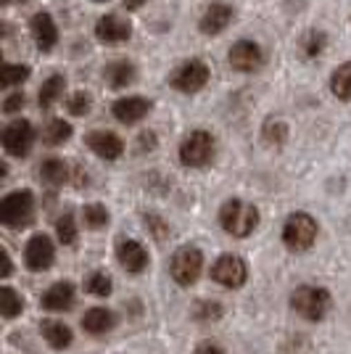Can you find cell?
Segmentation results:
<instances>
[{"label": "cell", "instance_id": "22", "mask_svg": "<svg viewBox=\"0 0 351 354\" xmlns=\"http://www.w3.org/2000/svg\"><path fill=\"white\" fill-rule=\"evenodd\" d=\"M325 48H328V35L322 30H309L298 43V50L304 59H317Z\"/></svg>", "mask_w": 351, "mask_h": 354}, {"label": "cell", "instance_id": "2", "mask_svg": "<svg viewBox=\"0 0 351 354\" xmlns=\"http://www.w3.org/2000/svg\"><path fill=\"white\" fill-rule=\"evenodd\" d=\"M291 304L298 317H304L309 323H317L330 312L333 299L322 286H298L291 296Z\"/></svg>", "mask_w": 351, "mask_h": 354}, {"label": "cell", "instance_id": "24", "mask_svg": "<svg viewBox=\"0 0 351 354\" xmlns=\"http://www.w3.org/2000/svg\"><path fill=\"white\" fill-rule=\"evenodd\" d=\"M64 85H66V80L61 77V74H53V77H48L43 82V88H40V106L43 109H48V106H53L56 101H59V95L64 93Z\"/></svg>", "mask_w": 351, "mask_h": 354}, {"label": "cell", "instance_id": "40", "mask_svg": "<svg viewBox=\"0 0 351 354\" xmlns=\"http://www.w3.org/2000/svg\"><path fill=\"white\" fill-rule=\"evenodd\" d=\"M0 177H6V167L3 164H0Z\"/></svg>", "mask_w": 351, "mask_h": 354}, {"label": "cell", "instance_id": "23", "mask_svg": "<svg viewBox=\"0 0 351 354\" xmlns=\"http://www.w3.org/2000/svg\"><path fill=\"white\" fill-rule=\"evenodd\" d=\"M330 90L336 93L338 101H351V61L341 64L330 77Z\"/></svg>", "mask_w": 351, "mask_h": 354}, {"label": "cell", "instance_id": "8", "mask_svg": "<svg viewBox=\"0 0 351 354\" xmlns=\"http://www.w3.org/2000/svg\"><path fill=\"white\" fill-rule=\"evenodd\" d=\"M0 140H3V148L16 156V159H24L27 153H30L32 143H35V127H32L27 119H14L3 135H0Z\"/></svg>", "mask_w": 351, "mask_h": 354}, {"label": "cell", "instance_id": "31", "mask_svg": "<svg viewBox=\"0 0 351 354\" xmlns=\"http://www.w3.org/2000/svg\"><path fill=\"white\" fill-rule=\"evenodd\" d=\"M85 291L95 296H108L111 294V278L106 272H90L85 278Z\"/></svg>", "mask_w": 351, "mask_h": 354}, {"label": "cell", "instance_id": "1", "mask_svg": "<svg viewBox=\"0 0 351 354\" xmlns=\"http://www.w3.org/2000/svg\"><path fill=\"white\" fill-rule=\"evenodd\" d=\"M220 222L222 227L235 238H246L254 233V227L259 225V212L254 204H246L240 198H230L225 201L220 209Z\"/></svg>", "mask_w": 351, "mask_h": 354}, {"label": "cell", "instance_id": "27", "mask_svg": "<svg viewBox=\"0 0 351 354\" xmlns=\"http://www.w3.org/2000/svg\"><path fill=\"white\" fill-rule=\"evenodd\" d=\"M69 138H72L69 122H64V119H50V122H48V127H45V143H48V146H61V143H66Z\"/></svg>", "mask_w": 351, "mask_h": 354}, {"label": "cell", "instance_id": "28", "mask_svg": "<svg viewBox=\"0 0 351 354\" xmlns=\"http://www.w3.org/2000/svg\"><path fill=\"white\" fill-rule=\"evenodd\" d=\"M27 77H30V69H27V66H21V64H6V66H0V88L21 85Z\"/></svg>", "mask_w": 351, "mask_h": 354}, {"label": "cell", "instance_id": "30", "mask_svg": "<svg viewBox=\"0 0 351 354\" xmlns=\"http://www.w3.org/2000/svg\"><path fill=\"white\" fill-rule=\"evenodd\" d=\"M222 304L217 301H196L193 304V315H196V320H201V323H214V320H220L222 317Z\"/></svg>", "mask_w": 351, "mask_h": 354}, {"label": "cell", "instance_id": "6", "mask_svg": "<svg viewBox=\"0 0 351 354\" xmlns=\"http://www.w3.org/2000/svg\"><path fill=\"white\" fill-rule=\"evenodd\" d=\"M201 270H204V254L196 249V246H182V249L175 251L172 265H169V272H172L175 283H180V286H193V283L201 278Z\"/></svg>", "mask_w": 351, "mask_h": 354}, {"label": "cell", "instance_id": "35", "mask_svg": "<svg viewBox=\"0 0 351 354\" xmlns=\"http://www.w3.org/2000/svg\"><path fill=\"white\" fill-rule=\"evenodd\" d=\"M14 272V262H11V257L6 254V249H0V278H8Z\"/></svg>", "mask_w": 351, "mask_h": 354}, {"label": "cell", "instance_id": "29", "mask_svg": "<svg viewBox=\"0 0 351 354\" xmlns=\"http://www.w3.org/2000/svg\"><path fill=\"white\" fill-rule=\"evenodd\" d=\"M264 140L272 143V146H283L288 140V124L280 122V119H269L264 124Z\"/></svg>", "mask_w": 351, "mask_h": 354}, {"label": "cell", "instance_id": "37", "mask_svg": "<svg viewBox=\"0 0 351 354\" xmlns=\"http://www.w3.org/2000/svg\"><path fill=\"white\" fill-rule=\"evenodd\" d=\"M196 354H225V349H222L220 344H214V341H204V344H198Z\"/></svg>", "mask_w": 351, "mask_h": 354}, {"label": "cell", "instance_id": "10", "mask_svg": "<svg viewBox=\"0 0 351 354\" xmlns=\"http://www.w3.org/2000/svg\"><path fill=\"white\" fill-rule=\"evenodd\" d=\"M53 259H56L53 241L48 236H43V233L32 236L27 249H24V265L30 267L32 272H43V270H48V267L53 265Z\"/></svg>", "mask_w": 351, "mask_h": 354}, {"label": "cell", "instance_id": "41", "mask_svg": "<svg viewBox=\"0 0 351 354\" xmlns=\"http://www.w3.org/2000/svg\"><path fill=\"white\" fill-rule=\"evenodd\" d=\"M95 3H106V0H95Z\"/></svg>", "mask_w": 351, "mask_h": 354}, {"label": "cell", "instance_id": "16", "mask_svg": "<svg viewBox=\"0 0 351 354\" xmlns=\"http://www.w3.org/2000/svg\"><path fill=\"white\" fill-rule=\"evenodd\" d=\"M74 304V286L66 281L53 283L43 294V307L48 312H66Z\"/></svg>", "mask_w": 351, "mask_h": 354}, {"label": "cell", "instance_id": "19", "mask_svg": "<svg viewBox=\"0 0 351 354\" xmlns=\"http://www.w3.org/2000/svg\"><path fill=\"white\" fill-rule=\"evenodd\" d=\"M114 325H117V315L111 310H106V307H93V310H88L85 317H82V328H85L88 333H93V336L108 333Z\"/></svg>", "mask_w": 351, "mask_h": 354}, {"label": "cell", "instance_id": "20", "mask_svg": "<svg viewBox=\"0 0 351 354\" xmlns=\"http://www.w3.org/2000/svg\"><path fill=\"white\" fill-rule=\"evenodd\" d=\"M106 82L111 85L114 90L119 88H127V85H132L135 82V77H137V72H135V64L132 61H124V59H119V61H111L108 66H106Z\"/></svg>", "mask_w": 351, "mask_h": 354}, {"label": "cell", "instance_id": "38", "mask_svg": "<svg viewBox=\"0 0 351 354\" xmlns=\"http://www.w3.org/2000/svg\"><path fill=\"white\" fill-rule=\"evenodd\" d=\"M148 0H124V6H127V11H137L140 6H146Z\"/></svg>", "mask_w": 351, "mask_h": 354}, {"label": "cell", "instance_id": "33", "mask_svg": "<svg viewBox=\"0 0 351 354\" xmlns=\"http://www.w3.org/2000/svg\"><path fill=\"white\" fill-rule=\"evenodd\" d=\"M56 233H59V241L72 246L77 241V222H74V214H64L59 222H56Z\"/></svg>", "mask_w": 351, "mask_h": 354}, {"label": "cell", "instance_id": "5", "mask_svg": "<svg viewBox=\"0 0 351 354\" xmlns=\"http://www.w3.org/2000/svg\"><path fill=\"white\" fill-rule=\"evenodd\" d=\"M214 151H217V146H214L211 133L196 130V133H191L182 140V146H180V162L185 164V167L198 169V167H206V164L214 159Z\"/></svg>", "mask_w": 351, "mask_h": 354}, {"label": "cell", "instance_id": "4", "mask_svg": "<svg viewBox=\"0 0 351 354\" xmlns=\"http://www.w3.org/2000/svg\"><path fill=\"white\" fill-rule=\"evenodd\" d=\"M317 241V222L312 214L296 212L283 225V243L291 251H307Z\"/></svg>", "mask_w": 351, "mask_h": 354}, {"label": "cell", "instance_id": "25", "mask_svg": "<svg viewBox=\"0 0 351 354\" xmlns=\"http://www.w3.org/2000/svg\"><path fill=\"white\" fill-rule=\"evenodd\" d=\"M40 177L48 185H61V183H66L69 169H66V164L61 162V159H45L43 167H40Z\"/></svg>", "mask_w": 351, "mask_h": 354}, {"label": "cell", "instance_id": "26", "mask_svg": "<svg viewBox=\"0 0 351 354\" xmlns=\"http://www.w3.org/2000/svg\"><path fill=\"white\" fill-rule=\"evenodd\" d=\"M21 310H24L21 296L16 294L14 288H8V286H0V315L3 317H19Z\"/></svg>", "mask_w": 351, "mask_h": 354}, {"label": "cell", "instance_id": "11", "mask_svg": "<svg viewBox=\"0 0 351 354\" xmlns=\"http://www.w3.org/2000/svg\"><path fill=\"white\" fill-rule=\"evenodd\" d=\"M264 64V50L254 40H238L230 48V66L235 72H256Z\"/></svg>", "mask_w": 351, "mask_h": 354}, {"label": "cell", "instance_id": "36", "mask_svg": "<svg viewBox=\"0 0 351 354\" xmlns=\"http://www.w3.org/2000/svg\"><path fill=\"white\" fill-rule=\"evenodd\" d=\"M21 104H24V95H21V93H14V95H11V98L3 104V109H6L8 114H14V111H19V109H21Z\"/></svg>", "mask_w": 351, "mask_h": 354}, {"label": "cell", "instance_id": "3", "mask_svg": "<svg viewBox=\"0 0 351 354\" xmlns=\"http://www.w3.org/2000/svg\"><path fill=\"white\" fill-rule=\"evenodd\" d=\"M35 217V196L30 191H14L0 198V225L6 227H27Z\"/></svg>", "mask_w": 351, "mask_h": 354}, {"label": "cell", "instance_id": "17", "mask_svg": "<svg viewBox=\"0 0 351 354\" xmlns=\"http://www.w3.org/2000/svg\"><path fill=\"white\" fill-rule=\"evenodd\" d=\"M117 257L127 272H143L148 267V251L137 241H122L117 249Z\"/></svg>", "mask_w": 351, "mask_h": 354}, {"label": "cell", "instance_id": "32", "mask_svg": "<svg viewBox=\"0 0 351 354\" xmlns=\"http://www.w3.org/2000/svg\"><path fill=\"white\" fill-rule=\"evenodd\" d=\"M82 217H85V225L93 227V230H98V227H106L108 225V212L103 204H88L85 212H82Z\"/></svg>", "mask_w": 351, "mask_h": 354}, {"label": "cell", "instance_id": "15", "mask_svg": "<svg viewBox=\"0 0 351 354\" xmlns=\"http://www.w3.org/2000/svg\"><path fill=\"white\" fill-rule=\"evenodd\" d=\"M230 21H233V8L227 3H211L204 11V16H201L198 27H201L204 35H220Z\"/></svg>", "mask_w": 351, "mask_h": 354}, {"label": "cell", "instance_id": "13", "mask_svg": "<svg viewBox=\"0 0 351 354\" xmlns=\"http://www.w3.org/2000/svg\"><path fill=\"white\" fill-rule=\"evenodd\" d=\"M85 143L93 153H98L106 162H117L119 156L124 153V140L119 135L108 133V130H101V133H88Z\"/></svg>", "mask_w": 351, "mask_h": 354}, {"label": "cell", "instance_id": "18", "mask_svg": "<svg viewBox=\"0 0 351 354\" xmlns=\"http://www.w3.org/2000/svg\"><path fill=\"white\" fill-rule=\"evenodd\" d=\"M32 37H35L37 48L43 53H48L53 45L59 43V30H56L53 19L48 14H35V19H32Z\"/></svg>", "mask_w": 351, "mask_h": 354}, {"label": "cell", "instance_id": "12", "mask_svg": "<svg viewBox=\"0 0 351 354\" xmlns=\"http://www.w3.org/2000/svg\"><path fill=\"white\" fill-rule=\"evenodd\" d=\"M130 35H132V24L127 21V19H122V16H117V14L101 16L98 24H95V37L106 45L124 43V40H130Z\"/></svg>", "mask_w": 351, "mask_h": 354}, {"label": "cell", "instance_id": "39", "mask_svg": "<svg viewBox=\"0 0 351 354\" xmlns=\"http://www.w3.org/2000/svg\"><path fill=\"white\" fill-rule=\"evenodd\" d=\"M8 3H27V0H0V6H8Z\"/></svg>", "mask_w": 351, "mask_h": 354}, {"label": "cell", "instance_id": "7", "mask_svg": "<svg viewBox=\"0 0 351 354\" xmlns=\"http://www.w3.org/2000/svg\"><path fill=\"white\" fill-rule=\"evenodd\" d=\"M206 82H209V66L198 59L185 61L182 66H177L175 72L169 74V85H172L177 93H188V95L206 88Z\"/></svg>", "mask_w": 351, "mask_h": 354}, {"label": "cell", "instance_id": "34", "mask_svg": "<svg viewBox=\"0 0 351 354\" xmlns=\"http://www.w3.org/2000/svg\"><path fill=\"white\" fill-rule=\"evenodd\" d=\"M66 109H69V114H74V117H88V111H90V95L85 93V90L74 93L72 98H69V104H66Z\"/></svg>", "mask_w": 351, "mask_h": 354}, {"label": "cell", "instance_id": "9", "mask_svg": "<svg viewBox=\"0 0 351 354\" xmlns=\"http://www.w3.org/2000/svg\"><path fill=\"white\" fill-rule=\"evenodd\" d=\"M211 278L220 286H225V288H240L246 283V278H249V267H246V262L240 257L225 254L211 267Z\"/></svg>", "mask_w": 351, "mask_h": 354}, {"label": "cell", "instance_id": "14", "mask_svg": "<svg viewBox=\"0 0 351 354\" xmlns=\"http://www.w3.org/2000/svg\"><path fill=\"white\" fill-rule=\"evenodd\" d=\"M148 111H151V101H146V98H135V95H130V98H119V101L111 104V114H114V119H119L122 124H135V122L146 119Z\"/></svg>", "mask_w": 351, "mask_h": 354}, {"label": "cell", "instance_id": "21", "mask_svg": "<svg viewBox=\"0 0 351 354\" xmlns=\"http://www.w3.org/2000/svg\"><path fill=\"white\" fill-rule=\"evenodd\" d=\"M40 328H43L45 341H48L53 349H66V346L72 344V330H69V325L59 323V320H45Z\"/></svg>", "mask_w": 351, "mask_h": 354}]
</instances>
